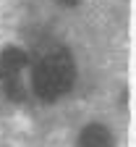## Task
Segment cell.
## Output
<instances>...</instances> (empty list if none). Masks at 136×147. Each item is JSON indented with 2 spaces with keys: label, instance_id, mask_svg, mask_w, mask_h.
<instances>
[{
  "label": "cell",
  "instance_id": "obj_3",
  "mask_svg": "<svg viewBox=\"0 0 136 147\" xmlns=\"http://www.w3.org/2000/svg\"><path fill=\"white\" fill-rule=\"evenodd\" d=\"M81 147H113V137L105 126L92 123L81 131Z\"/></svg>",
  "mask_w": 136,
  "mask_h": 147
},
{
  "label": "cell",
  "instance_id": "obj_4",
  "mask_svg": "<svg viewBox=\"0 0 136 147\" xmlns=\"http://www.w3.org/2000/svg\"><path fill=\"white\" fill-rule=\"evenodd\" d=\"M3 87H5V95L13 97V100H24V95H26L18 76H5V79H3Z\"/></svg>",
  "mask_w": 136,
  "mask_h": 147
},
{
  "label": "cell",
  "instance_id": "obj_1",
  "mask_svg": "<svg viewBox=\"0 0 136 147\" xmlns=\"http://www.w3.org/2000/svg\"><path fill=\"white\" fill-rule=\"evenodd\" d=\"M73 58L66 50H58L37 66L34 71V89L42 100H58L73 84Z\"/></svg>",
  "mask_w": 136,
  "mask_h": 147
},
{
  "label": "cell",
  "instance_id": "obj_2",
  "mask_svg": "<svg viewBox=\"0 0 136 147\" xmlns=\"http://www.w3.org/2000/svg\"><path fill=\"white\" fill-rule=\"evenodd\" d=\"M26 63H29V58H26L24 50L8 47V50H3V55H0V76H3V79L5 76H18Z\"/></svg>",
  "mask_w": 136,
  "mask_h": 147
},
{
  "label": "cell",
  "instance_id": "obj_5",
  "mask_svg": "<svg viewBox=\"0 0 136 147\" xmlns=\"http://www.w3.org/2000/svg\"><path fill=\"white\" fill-rule=\"evenodd\" d=\"M63 3H68V5H73V3H79V0H63Z\"/></svg>",
  "mask_w": 136,
  "mask_h": 147
}]
</instances>
